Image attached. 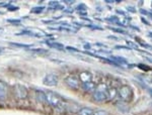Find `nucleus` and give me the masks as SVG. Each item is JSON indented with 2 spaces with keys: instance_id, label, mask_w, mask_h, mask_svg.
<instances>
[{
  "instance_id": "obj_1",
  "label": "nucleus",
  "mask_w": 152,
  "mask_h": 115,
  "mask_svg": "<svg viewBox=\"0 0 152 115\" xmlns=\"http://www.w3.org/2000/svg\"><path fill=\"white\" fill-rule=\"evenodd\" d=\"M118 96L122 101H129L132 96V90L129 86H122L118 90Z\"/></svg>"
},
{
  "instance_id": "obj_2",
  "label": "nucleus",
  "mask_w": 152,
  "mask_h": 115,
  "mask_svg": "<svg viewBox=\"0 0 152 115\" xmlns=\"http://www.w3.org/2000/svg\"><path fill=\"white\" fill-rule=\"evenodd\" d=\"M65 83L68 87H70L73 90H77L80 86V80L75 75H70L65 79Z\"/></svg>"
},
{
  "instance_id": "obj_3",
  "label": "nucleus",
  "mask_w": 152,
  "mask_h": 115,
  "mask_svg": "<svg viewBox=\"0 0 152 115\" xmlns=\"http://www.w3.org/2000/svg\"><path fill=\"white\" fill-rule=\"evenodd\" d=\"M46 101L50 105H52L53 107H55V108H57L59 105L62 104V101L60 100V98L52 92L46 93Z\"/></svg>"
},
{
  "instance_id": "obj_4",
  "label": "nucleus",
  "mask_w": 152,
  "mask_h": 115,
  "mask_svg": "<svg viewBox=\"0 0 152 115\" xmlns=\"http://www.w3.org/2000/svg\"><path fill=\"white\" fill-rule=\"evenodd\" d=\"M15 94L19 99H26L28 95V90L26 86L21 84H16L15 86Z\"/></svg>"
},
{
  "instance_id": "obj_5",
  "label": "nucleus",
  "mask_w": 152,
  "mask_h": 115,
  "mask_svg": "<svg viewBox=\"0 0 152 115\" xmlns=\"http://www.w3.org/2000/svg\"><path fill=\"white\" fill-rule=\"evenodd\" d=\"M43 83L47 86H56L58 84V77L54 74H48L44 78Z\"/></svg>"
},
{
  "instance_id": "obj_6",
  "label": "nucleus",
  "mask_w": 152,
  "mask_h": 115,
  "mask_svg": "<svg viewBox=\"0 0 152 115\" xmlns=\"http://www.w3.org/2000/svg\"><path fill=\"white\" fill-rule=\"evenodd\" d=\"M92 99L95 102H104L107 99V94L104 92H99V91H94L92 94Z\"/></svg>"
},
{
  "instance_id": "obj_7",
  "label": "nucleus",
  "mask_w": 152,
  "mask_h": 115,
  "mask_svg": "<svg viewBox=\"0 0 152 115\" xmlns=\"http://www.w3.org/2000/svg\"><path fill=\"white\" fill-rule=\"evenodd\" d=\"M82 89L84 90L85 92H88V93H94L96 89V85L95 83L91 82H87V83H83L82 84Z\"/></svg>"
},
{
  "instance_id": "obj_8",
  "label": "nucleus",
  "mask_w": 152,
  "mask_h": 115,
  "mask_svg": "<svg viewBox=\"0 0 152 115\" xmlns=\"http://www.w3.org/2000/svg\"><path fill=\"white\" fill-rule=\"evenodd\" d=\"M79 80H80V82L82 83H87V82H91L92 81V75L90 74L89 72H82V73H80V75H79Z\"/></svg>"
},
{
  "instance_id": "obj_9",
  "label": "nucleus",
  "mask_w": 152,
  "mask_h": 115,
  "mask_svg": "<svg viewBox=\"0 0 152 115\" xmlns=\"http://www.w3.org/2000/svg\"><path fill=\"white\" fill-rule=\"evenodd\" d=\"M7 91H8V88H7V85L4 82L0 81V99H4L6 97Z\"/></svg>"
},
{
  "instance_id": "obj_10",
  "label": "nucleus",
  "mask_w": 152,
  "mask_h": 115,
  "mask_svg": "<svg viewBox=\"0 0 152 115\" xmlns=\"http://www.w3.org/2000/svg\"><path fill=\"white\" fill-rule=\"evenodd\" d=\"M107 99L110 100H115L118 97V90L116 88H110L107 92Z\"/></svg>"
},
{
  "instance_id": "obj_11",
  "label": "nucleus",
  "mask_w": 152,
  "mask_h": 115,
  "mask_svg": "<svg viewBox=\"0 0 152 115\" xmlns=\"http://www.w3.org/2000/svg\"><path fill=\"white\" fill-rule=\"evenodd\" d=\"M36 98L39 102L44 103V102H46V93H44L42 91H37L36 92Z\"/></svg>"
},
{
  "instance_id": "obj_12",
  "label": "nucleus",
  "mask_w": 152,
  "mask_h": 115,
  "mask_svg": "<svg viewBox=\"0 0 152 115\" xmlns=\"http://www.w3.org/2000/svg\"><path fill=\"white\" fill-rule=\"evenodd\" d=\"M94 110L91 108H88V107H84V108H81L78 111V115H92L94 114Z\"/></svg>"
},
{
  "instance_id": "obj_13",
  "label": "nucleus",
  "mask_w": 152,
  "mask_h": 115,
  "mask_svg": "<svg viewBox=\"0 0 152 115\" xmlns=\"http://www.w3.org/2000/svg\"><path fill=\"white\" fill-rule=\"evenodd\" d=\"M47 45L51 48H58V50H63L64 48V46L62 43H51V41H48Z\"/></svg>"
},
{
  "instance_id": "obj_14",
  "label": "nucleus",
  "mask_w": 152,
  "mask_h": 115,
  "mask_svg": "<svg viewBox=\"0 0 152 115\" xmlns=\"http://www.w3.org/2000/svg\"><path fill=\"white\" fill-rule=\"evenodd\" d=\"M107 90H109V89H107V84H104V83H102V84L97 85V86H96V89H95V91L107 93Z\"/></svg>"
},
{
  "instance_id": "obj_15",
  "label": "nucleus",
  "mask_w": 152,
  "mask_h": 115,
  "mask_svg": "<svg viewBox=\"0 0 152 115\" xmlns=\"http://www.w3.org/2000/svg\"><path fill=\"white\" fill-rule=\"evenodd\" d=\"M44 9H45V7L44 6L34 7V8H31V12H34V13H41V12L44 11Z\"/></svg>"
},
{
  "instance_id": "obj_16",
  "label": "nucleus",
  "mask_w": 152,
  "mask_h": 115,
  "mask_svg": "<svg viewBox=\"0 0 152 115\" xmlns=\"http://www.w3.org/2000/svg\"><path fill=\"white\" fill-rule=\"evenodd\" d=\"M11 45L18 46V48H29V46H31V45H21V43H11Z\"/></svg>"
},
{
  "instance_id": "obj_17",
  "label": "nucleus",
  "mask_w": 152,
  "mask_h": 115,
  "mask_svg": "<svg viewBox=\"0 0 152 115\" xmlns=\"http://www.w3.org/2000/svg\"><path fill=\"white\" fill-rule=\"evenodd\" d=\"M92 115H107V112L104 111V110H97V111L94 112Z\"/></svg>"
},
{
  "instance_id": "obj_18",
  "label": "nucleus",
  "mask_w": 152,
  "mask_h": 115,
  "mask_svg": "<svg viewBox=\"0 0 152 115\" xmlns=\"http://www.w3.org/2000/svg\"><path fill=\"white\" fill-rule=\"evenodd\" d=\"M34 52H37V53H46L47 51L46 50H43V48H36V50H34Z\"/></svg>"
},
{
  "instance_id": "obj_19",
  "label": "nucleus",
  "mask_w": 152,
  "mask_h": 115,
  "mask_svg": "<svg viewBox=\"0 0 152 115\" xmlns=\"http://www.w3.org/2000/svg\"><path fill=\"white\" fill-rule=\"evenodd\" d=\"M67 50H69V51H74V52H78V50L77 48H71V46H67Z\"/></svg>"
},
{
  "instance_id": "obj_20",
  "label": "nucleus",
  "mask_w": 152,
  "mask_h": 115,
  "mask_svg": "<svg viewBox=\"0 0 152 115\" xmlns=\"http://www.w3.org/2000/svg\"><path fill=\"white\" fill-rule=\"evenodd\" d=\"M7 21H8V22H11V23L19 22V20H18H18H12V19H7Z\"/></svg>"
},
{
  "instance_id": "obj_21",
  "label": "nucleus",
  "mask_w": 152,
  "mask_h": 115,
  "mask_svg": "<svg viewBox=\"0 0 152 115\" xmlns=\"http://www.w3.org/2000/svg\"><path fill=\"white\" fill-rule=\"evenodd\" d=\"M15 9H18V7H11V8H8V10H15Z\"/></svg>"
},
{
  "instance_id": "obj_22",
  "label": "nucleus",
  "mask_w": 152,
  "mask_h": 115,
  "mask_svg": "<svg viewBox=\"0 0 152 115\" xmlns=\"http://www.w3.org/2000/svg\"><path fill=\"white\" fill-rule=\"evenodd\" d=\"M149 91H150V93H151V95H152V90H151V89H149Z\"/></svg>"
}]
</instances>
